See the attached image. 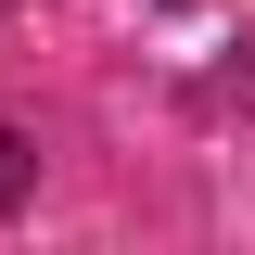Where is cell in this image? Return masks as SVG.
I'll use <instances>...</instances> for the list:
<instances>
[{
  "mask_svg": "<svg viewBox=\"0 0 255 255\" xmlns=\"http://www.w3.org/2000/svg\"><path fill=\"white\" fill-rule=\"evenodd\" d=\"M0 204H26V140L0 128Z\"/></svg>",
  "mask_w": 255,
  "mask_h": 255,
  "instance_id": "6da1fadb",
  "label": "cell"
}]
</instances>
